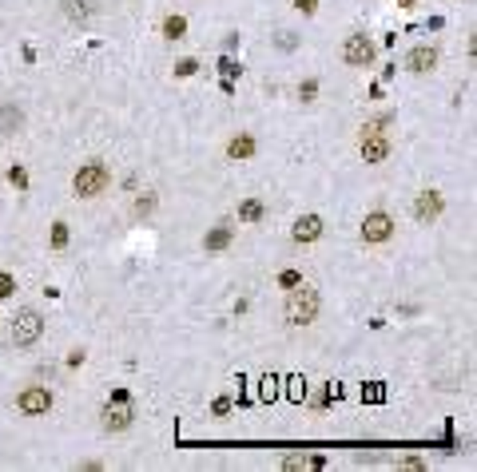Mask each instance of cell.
<instances>
[{
    "instance_id": "6da1fadb",
    "label": "cell",
    "mask_w": 477,
    "mask_h": 472,
    "mask_svg": "<svg viewBox=\"0 0 477 472\" xmlns=\"http://www.w3.org/2000/svg\"><path fill=\"white\" fill-rule=\"evenodd\" d=\"M318 310H322V298H318V290L310 282H294L290 290H286V306H283L286 326H294V330H302V326H315V322H318Z\"/></svg>"
},
{
    "instance_id": "7a4b0ae2",
    "label": "cell",
    "mask_w": 477,
    "mask_h": 472,
    "mask_svg": "<svg viewBox=\"0 0 477 472\" xmlns=\"http://www.w3.org/2000/svg\"><path fill=\"white\" fill-rule=\"evenodd\" d=\"M108 187H111V167L104 159H88V163H80L76 175H72V195H76V199H100Z\"/></svg>"
},
{
    "instance_id": "3957f363",
    "label": "cell",
    "mask_w": 477,
    "mask_h": 472,
    "mask_svg": "<svg viewBox=\"0 0 477 472\" xmlns=\"http://www.w3.org/2000/svg\"><path fill=\"white\" fill-rule=\"evenodd\" d=\"M44 337V314L36 306H20L12 317H8V342L16 349H32Z\"/></svg>"
},
{
    "instance_id": "277c9868",
    "label": "cell",
    "mask_w": 477,
    "mask_h": 472,
    "mask_svg": "<svg viewBox=\"0 0 477 472\" xmlns=\"http://www.w3.org/2000/svg\"><path fill=\"white\" fill-rule=\"evenodd\" d=\"M342 63L346 68H370L374 63V56H378V48H374V40L366 36V32H350L346 40H342Z\"/></svg>"
},
{
    "instance_id": "5b68a950",
    "label": "cell",
    "mask_w": 477,
    "mask_h": 472,
    "mask_svg": "<svg viewBox=\"0 0 477 472\" xmlns=\"http://www.w3.org/2000/svg\"><path fill=\"white\" fill-rule=\"evenodd\" d=\"M358 155H362L366 167H382L386 159L394 155V139L386 131H362L358 135Z\"/></svg>"
},
{
    "instance_id": "8992f818",
    "label": "cell",
    "mask_w": 477,
    "mask_h": 472,
    "mask_svg": "<svg viewBox=\"0 0 477 472\" xmlns=\"http://www.w3.org/2000/svg\"><path fill=\"white\" fill-rule=\"evenodd\" d=\"M394 230H398V222H394V215H386V210H370L362 219V226H358V235H362L366 246H386V242L394 238Z\"/></svg>"
},
{
    "instance_id": "52a82bcc",
    "label": "cell",
    "mask_w": 477,
    "mask_h": 472,
    "mask_svg": "<svg viewBox=\"0 0 477 472\" xmlns=\"http://www.w3.org/2000/svg\"><path fill=\"white\" fill-rule=\"evenodd\" d=\"M410 210H413V219L422 222V226H433V222L445 215V195H442V190H433V187L418 190V195H413V203H410Z\"/></svg>"
},
{
    "instance_id": "ba28073f",
    "label": "cell",
    "mask_w": 477,
    "mask_h": 472,
    "mask_svg": "<svg viewBox=\"0 0 477 472\" xmlns=\"http://www.w3.org/2000/svg\"><path fill=\"white\" fill-rule=\"evenodd\" d=\"M16 409L24 413V417H48V413H52V389H48V385H28V389H20Z\"/></svg>"
},
{
    "instance_id": "9c48e42d",
    "label": "cell",
    "mask_w": 477,
    "mask_h": 472,
    "mask_svg": "<svg viewBox=\"0 0 477 472\" xmlns=\"http://www.w3.org/2000/svg\"><path fill=\"white\" fill-rule=\"evenodd\" d=\"M438 60H442V52L433 44H413L406 52V72L410 76H429V72H438Z\"/></svg>"
},
{
    "instance_id": "30bf717a",
    "label": "cell",
    "mask_w": 477,
    "mask_h": 472,
    "mask_svg": "<svg viewBox=\"0 0 477 472\" xmlns=\"http://www.w3.org/2000/svg\"><path fill=\"white\" fill-rule=\"evenodd\" d=\"M223 155H227V163H251L259 155V139L251 131H235L231 139L223 143Z\"/></svg>"
},
{
    "instance_id": "8fae6325",
    "label": "cell",
    "mask_w": 477,
    "mask_h": 472,
    "mask_svg": "<svg viewBox=\"0 0 477 472\" xmlns=\"http://www.w3.org/2000/svg\"><path fill=\"white\" fill-rule=\"evenodd\" d=\"M322 230H326L322 215L306 210V215H299V219H294V226H290V238H294L299 246H310V242H318V238H322Z\"/></svg>"
},
{
    "instance_id": "7c38bea8",
    "label": "cell",
    "mask_w": 477,
    "mask_h": 472,
    "mask_svg": "<svg viewBox=\"0 0 477 472\" xmlns=\"http://www.w3.org/2000/svg\"><path fill=\"white\" fill-rule=\"evenodd\" d=\"M235 219H238V226H259V222L267 219V203H263L259 195H247V199L238 203Z\"/></svg>"
},
{
    "instance_id": "4fadbf2b",
    "label": "cell",
    "mask_w": 477,
    "mask_h": 472,
    "mask_svg": "<svg viewBox=\"0 0 477 472\" xmlns=\"http://www.w3.org/2000/svg\"><path fill=\"white\" fill-rule=\"evenodd\" d=\"M231 238H235V226H231V222H215V226L203 235V250L207 254H219V250L231 246Z\"/></svg>"
},
{
    "instance_id": "5bb4252c",
    "label": "cell",
    "mask_w": 477,
    "mask_h": 472,
    "mask_svg": "<svg viewBox=\"0 0 477 472\" xmlns=\"http://www.w3.org/2000/svg\"><path fill=\"white\" fill-rule=\"evenodd\" d=\"M159 210V190H135L131 199V222H147Z\"/></svg>"
},
{
    "instance_id": "9a60e30c",
    "label": "cell",
    "mask_w": 477,
    "mask_h": 472,
    "mask_svg": "<svg viewBox=\"0 0 477 472\" xmlns=\"http://www.w3.org/2000/svg\"><path fill=\"white\" fill-rule=\"evenodd\" d=\"M20 127H24V108L4 99L0 104V135H20Z\"/></svg>"
},
{
    "instance_id": "2e32d148",
    "label": "cell",
    "mask_w": 477,
    "mask_h": 472,
    "mask_svg": "<svg viewBox=\"0 0 477 472\" xmlns=\"http://www.w3.org/2000/svg\"><path fill=\"white\" fill-rule=\"evenodd\" d=\"M131 421H135V409H131V405H108V409H104V429H108V433H124V429H131Z\"/></svg>"
},
{
    "instance_id": "e0dca14e",
    "label": "cell",
    "mask_w": 477,
    "mask_h": 472,
    "mask_svg": "<svg viewBox=\"0 0 477 472\" xmlns=\"http://www.w3.org/2000/svg\"><path fill=\"white\" fill-rule=\"evenodd\" d=\"M60 8L72 24H84V20H92V12H95L92 0H60Z\"/></svg>"
},
{
    "instance_id": "ac0fdd59",
    "label": "cell",
    "mask_w": 477,
    "mask_h": 472,
    "mask_svg": "<svg viewBox=\"0 0 477 472\" xmlns=\"http://www.w3.org/2000/svg\"><path fill=\"white\" fill-rule=\"evenodd\" d=\"M159 32H163V40H183L187 36V16H179V12H171V16H163V24H159Z\"/></svg>"
},
{
    "instance_id": "d6986e66",
    "label": "cell",
    "mask_w": 477,
    "mask_h": 472,
    "mask_svg": "<svg viewBox=\"0 0 477 472\" xmlns=\"http://www.w3.org/2000/svg\"><path fill=\"white\" fill-rule=\"evenodd\" d=\"M48 242H52V250H64L68 246V222H52V238Z\"/></svg>"
},
{
    "instance_id": "ffe728a7",
    "label": "cell",
    "mask_w": 477,
    "mask_h": 472,
    "mask_svg": "<svg viewBox=\"0 0 477 472\" xmlns=\"http://www.w3.org/2000/svg\"><path fill=\"white\" fill-rule=\"evenodd\" d=\"M299 99H302V104H315V99H318V79L315 76L299 83Z\"/></svg>"
},
{
    "instance_id": "44dd1931",
    "label": "cell",
    "mask_w": 477,
    "mask_h": 472,
    "mask_svg": "<svg viewBox=\"0 0 477 472\" xmlns=\"http://www.w3.org/2000/svg\"><path fill=\"white\" fill-rule=\"evenodd\" d=\"M8 183H12L16 190H28V171L16 163V167H8Z\"/></svg>"
},
{
    "instance_id": "7402d4cb",
    "label": "cell",
    "mask_w": 477,
    "mask_h": 472,
    "mask_svg": "<svg viewBox=\"0 0 477 472\" xmlns=\"http://www.w3.org/2000/svg\"><path fill=\"white\" fill-rule=\"evenodd\" d=\"M195 72H199V60H195V56H187V60L175 63V76H179V79H191Z\"/></svg>"
},
{
    "instance_id": "603a6c76",
    "label": "cell",
    "mask_w": 477,
    "mask_h": 472,
    "mask_svg": "<svg viewBox=\"0 0 477 472\" xmlns=\"http://www.w3.org/2000/svg\"><path fill=\"white\" fill-rule=\"evenodd\" d=\"M12 294H16V278L8 274V270H0V302L12 298Z\"/></svg>"
},
{
    "instance_id": "cb8c5ba5",
    "label": "cell",
    "mask_w": 477,
    "mask_h": 472,
    "mask_svg": "<svg viewBox=\"0 0 477 472\" xmlns=\"http://www.w3.org/2000/svg\"><path fill=\"white\" fill-rule=\"evenodd\" d=\"M294 282H302V274H299V270H283V274H279V286H286V290H290Z\"/></svg>"
},
{
    "instance_id": "d4e9b609",
    "label": "cell",
    "mask_w": 477,
    "mask_h": 472,
    "mask_svg": "<svg viewBox=\"0 0 477 472\" xmlns=\"http://www.w3.org/2000/svg\"><path fill=\"white\" fill-rule=\"evenodd\" d=\"M223 72H227V76H238V72H243V68H238L235 60H227V56H223V63H219Z\"/></svg>"
},
{
    "instance_id": "484cf974",
    "label": "cell",
    "mask_w": 477,
    "mask_h": 472,
    "mask_svg": "<svg viewBox=\"0 0 477 472\" xmlns=\"http://www.w3.org/2000/svg\"><path fill=\"white\" fill-rule=\"evenodd\" d=\"M299 8H302V12H306V16H315V8H318V0H299Z\"/></svg>"
},
{
    "instance_id": "4316f807",
    "label": "cell",
    "mask_w": 477,
    "mask_h": 472,
    "mask_svg": "<svg viewBox=\"0 0 477 472\" xmlns=\"http://www.w3.org/2000/svg\"><path fill=\"white\" fill-rule=\"evenodd\" d=\"M108 405H127V393H124V389H115V393H111V401H108Z\"/></svg>"
}]
</instances>
